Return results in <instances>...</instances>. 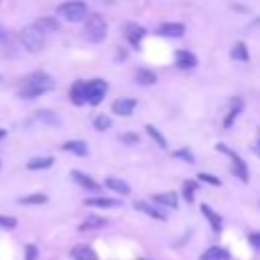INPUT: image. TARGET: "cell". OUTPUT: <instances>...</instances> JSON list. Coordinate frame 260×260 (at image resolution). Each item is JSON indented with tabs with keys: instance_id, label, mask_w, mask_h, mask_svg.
Here are the masks:
<instances>
[{
	"instance_id": "603a6c76",
	"label": "cell",
	"mask_w": 260,
	"mask_h": 260,
	"mask_svg": "<svg viewBox=\"0 0 260 260\" xmlns=\"http://www.w3.org/2000/svg\"><path fill=\"white\" fill-rule=\"evenodd\" d=\"M55 162L53 156H35L26 162V169L28 171H45V169H51Z\"/></svg>"
},
{
	"instance_id": "8992f818",
	"label": "cell",
	"mask_w": 260,
	"mask_h": 260,
	"mask_svg": "<svg viewBox=\"0 0 260 260\" xmlns=\"http://www.w3.org/2000/svg\"><path fill=\"white\" fill-rule=\"evenodd\" d=\"M217 150H219V152H223V154L232 160V173H234L240 181H244V183H246V181H248V167H246V162L240 158V154H236L232 148H228V146H225V144H221V142L217 144Z\"/></svg>"
},
{
	"instance_id": "5b68a950",
	"label": "cell",
	"mask_w": 260,
	"mask_h": 260,
	"mask_svg": "<svg viewBox=\"0 0 260 260\" xmlns=\"http://www.w3.org/2000/svg\"><path fill=\"white\" fill-rule=\"evenodd\" d=\"M106 91H108V83L104 79H89L85 81V104L89 106H98L104 102L106 98Z\"/></svg>"
},
{
	"instance_id": "5bb4252c",
	"label": "cell",
	"mask_w": 260,
	"mask_h": 260,
	"mask_svg": "<svg viewBox=\"0 0 260 260\" xmlns=\"http://www.w3.org/2000/svg\"><path fill=\"white\" fill-rule=\"evenodd\" d=\"M134 207H136L138 211H142V213L150 215V217H152V219H156V221H167V213H165L162 209H158V207L150 205V203H144V201H136V203H134Z\"/></svg>"
},
{
	"instance_id": "7a4b0ae2",
	"label": "cell",
	"mask_w": 260,
	"mask_h": 260,
	"mask_svg": "<svg viewBox=\"0 0 260 260\" xmlns=\"http://www.w3.org/2000/svg\"><path fill=\"white\" fill-rule=\"evenodd\" d=\"M106 37H108V24H106L104 16L98 12L87 14L83 20V39L98 45V43H104Z\"/></svg>"
},
{
	"instance_id": "7c38bea8",
	"label": "cell",
	"mask_w": 260,
	"mask_h": 260,
	"mask_svg": "<svg viewBox=\"0 0 260 260\" xmlns=\"http://www.w3.org/2000/svg\"><path fill=\"white\" fill-rule=\"evenodd\" d=\"M136 108V100L134 98H118L114 104H112V112L118 114V116H130Z\"/></svg>"
},
{
	"instance_id": "d590c367",
	"label": "cell",
	"mask_w": 260,
	"mask_h": 260,
	"mask_svg": "<svg viewBox=\"0 0 260 260\" xmlns=\"http://www.w3.org/2000/svg\"><path fill=\"white\" fill-rule=\"evenodd\" d=\"M175 156H177V158H185L187 162H193V156L189 154V150H177Z\"/></svg>"
},
{
	"instance_id": "8fae6325",
	"label": "cell",
	"mask_w": 260,
	"mask_h": 260,
	"mask_svg": "<svg viewBox=\"0 0 260 260\" xmlns=\"http://www.w3.org/2000/svg\"><path fill=\"white\" fill-rule=\"evenodd\" d=\"M71 179H73L79 187H83V189H87V191L100 193V189H102L98 181H93L89 175H85V173H81V171H71Z\"/></svg>"
},
{
	"instance_id": "836d02e7",
	"label": "cell",
	"mask_w": 260,
	"mask_h": 260,
	"mask_svg": "<svg viewBox=\"0 0 260 260\" xmlns=\"http://www.w3.org/2000/svg\"><path fill=\"white\" fill-rule=\"evenodd\" d=\"M199 179H201L203 183H209V185H215V187H219V185H221V181H219L217 177L207 175V173H199Z\"/></svg>"
},
{
	"instance_id": "ac0fdd59",
	"label": "cell",
	"mask_w": 260,
	"mask_h": 260,
	"mask_svg": "<svg viewBox=\"0 0 260 260\" xmlns=\"http://www.w3.org/2000/svg\"><path fill=\"white\" fill-rule=\"evenodd\" d=\"M152 201L158 203V205H165V207L175 209L177 203H179V197H177L175 191H165V193H156V195H152Z\"/></svg>"
},
{
	"instance_id": "ab89813d",
	"label": "cell",
	"mask_w": 260,
	"mask_h": 260,
	"mask_svg": "<svg viewBox=\"0 0 260 260\" xmlns=\"http://www.w3.org/2000/svg\"><path fill=\"white\" fill-rule=\"evenodd\" d=\"M256 152L260 154V140H258V144H256Z\"/></svg>"
},
{
	"instance_id": "f546056e",
	"label": "cell",
	"mask_w": 260,
	"mask_h": 260,
	"mask_svg": "<svg viewBox=\"0 0 260 260\" xmlns=\"http://www.w3.org/2000/svg\"><path fill=\"white\" fill-rule=\"evenodd\" d=\"M110 126H112V120H110L106 114H98V116L93 118V128H95L98 132H106Z\"/></svg>"
},
{
	"instance_id": "d6a6232c",
	"label": "cell",
	"mask_w": 260,
	"mask_h": 260,
	"mask_svg": "<svg viewBox=\"0 0 260 260\" xmlns=\"http://www.w3.org/2000/svg\"><path fill=\"white\" fill-rule=\"evenodd\" d=\"M37 256H39L37 246H35V244H28V246L24 248V260H37Z\"/></svg>"
},
{
	"instance_id": "4dcf8cb0",
	"label": "cell",
	"mask_w": 260,
	"mask_h": 260,
	"mask_svg": "<svg viewBox=\"0 0 260 260\" xmlns=\"http://www.w3.org/2000/svg\"><path fill=\"white\" fill-rule=\"evenodd\" d=\"M195 191H197V183H195V181H191V179H187V181L183 183V197H185V201H187V203H191V201H193Z\"/></svg>"
},
{
	"instance_id": "44dd1931",
	"label": "cell",
	"mask_w": 260,
	"mask_h": 260,
	"mask_svg": "<svg viewBox=\"0 0 260 260\" xmlns=\"http://www.w3.org/2000/svg\"><path fill=\"white\" fill-rule=\"evenodd\" d=\"M230 258H232L230 252L223 250V248H219V246H211V248H207L199 256V260H230Z\"/></svg>"
},
{
	"instance_id": "9c48e42d",
	"label": "cell",
	"mask_w": 260,
	"mask_h": 260,
	"mask_svg": "<svg viewBox=\"0 0 260 260\" xmlns=\"http://www.w3.org/2000/svg\"><path fill=\"white\" fill-rule=\"evenodd\" d=\"M156 32L162 37H169V39H177V37L185 35V24L183 22H162V24H158Z\"/></svg>"
},
{
	"instance_id": "60d3db41",
	"label": "cell",
	"mask_w": 260,
	"mask_h": 260,
	"mask_svg": "<svg viewBox=\"0 0 260 260\" xmlns=\"http://www.w3.org/2000/svg\"><path fill=\"white\" fill-rule=\"evenodd\" d=\"M0 2H2V0H0Z\"/></svg>"
},
{
	"instance_id": "ba28073f",
	"label": "cell",
	"mask_w": 260,
	"mask_h": 260,
	"mask_svg": "<svg viewBox=\"0 0 260 260\" xmlns=\"http://www.w3.org/2000/svg\"><path fill=\"white\" fill-rule=\"evenodd\" d=\"M32 26L39 30V32H43V35H51V32H57L59 30V20L55 18V16H39L35 22H32Z\"/></svg>"
},
{
	"instance_id": "1f68e13d",
	"label": "cell",
	"mask_w": 260,
	"mask_h": 260,
	"mask_svg": "<svg viewBox=\"0 0 260 260\" xmlns=\"http://www.w3.org/2000/svg\"><path fill=\"white\" fill-rule=\"evenodd\" d=\"M0 228L2 230H12V228H16V219L8 217V215H0Z\"/></svg>"
},
{
	"instance_id": "6da1fadb",
	"label": "cell",
	"mask_w": 260,
	"mask_h": 260,
	"mask_svg": "<svg viewBox=\"0 0 260 260\" xmlns=\"http://www.w3.org/2000/svg\"><path fill=\"white\" fill-rule=\"evenodd\" d=\"M55 87V81L49 73L45 71H32L30 75H26L18 87V98L20 100H35L41 98L43 93L51 91Z\"/></svg>"
},
{
	"instance_id": "d6986e66",
	"label": "cell",
	"mask_w": 260,
	"mask_h": 260,
	"mask_svg": "<svg viewBox=\"0 0 260 260\" xmlns=\"http://www.w3.org/2000/svg\"><path fill=\"white\" fill-rule=\"evenodd\" d=\"M83 203H85L87 207H106V209H108V207H120V205H122L118 199H112V197H100V195H98V197H87Z\"/></svg>"
},
{
	"instance_id": "4316f807",
	"label": "cell",
	"mask_w": 260,
	"mask_h": 260,
	"mask_svg": "<svg viewBox=\"0 0 260 260\" xmlns=\"http://www.w3.org/2000/svg\"><path fill=\"white\" fill-rule=\"evenodd\" d=\"M37 120L43 122V124H49V126H59L61 124L59 116L55 112H51V110H39L37 112Z\"/></svg>"
},
{
	"instance_id": "74e56055",
	"label": "cell",
	"mask_w": 260,
	"mask_h": 260,
	"mask_svg": "<svg viewBox=\"0 0 260 260\" xmlns=\"http://www.w3.org/2000/svg\"><path fill=\"white\" fill-rule=\"evenodd\" d=\"M6 134H8V132H6L4 128H0V140H4V138H6Z\"/></svg>"
},
{
	"instance_id": "3957f363",
	"label": "cell",
	"mask_w": 260,
	"mask_h": 260,
	"mask_svg": "<svg viewBox=\"0 0 260 260\" xmlns=\"http://www.w3.org/2000/svg\"><path fill=\"white\" fill-rule=\"evenodd\" d=\"M57 16L65 22H81L87 16V4L81 0H67L57 6Z\"/></svg>"
},
{
	"instance_id": "e575fe53",
	"label": "cell",
	"mask_w": 260,
	"mask_h": 260,
	"mask_svg": "<svg viewBox=\"0 0 260 260\" xmlns=\"http://www.w3.org/2000/svg\"><path fill=\"white\" fill-rule=\"evenodd\" d=\"M120 140L126 142V144H136V142H138V136H136V134H122Z\"/></svg>"
},
{
	"instance_id": "484cf974",
	"label": "cell",
	"mask_w": 260,
	"mask_h": 260,
	"mask_svg": "<svg viewBox=\"0 0 260 260\" xmlns=\"http://www.w3.org/2000/svg\"><path fill=\"white\" fill-rule=\"evenodd\" d=\"M136 81L140 85H152V83H156V73L150 71V69H146V67H140L136 71Z\"/></svg>"
},
{
	"instance_id": "2e32d148",
	"label": "cell",
	"mask_w": 260,
	"mask_h": 260,
	"mask_svg": "<svg viewBox=\"0 0 260 260\" xmlns=\"http://www.w3.org/2000/svg\"><path fill=\"white\" fill-rule=\"evenodd\" d=\"M201 213L207 217V221H209V225L213 228V232H221V228H223V221H221V217H219V213H215L207 203H201Z\"/></svg>"
},
{
	"instance_id": "8d00e7d4",
	"label": "cell",
	"mask_w": 260,
	"mask_h": 260,
	"mask_svg": "<svg viewBox=\"0 0 260 260\" xmlns=\"http://www.w3.org/2000/svg\"><path fill=\"white\" fill-rule=\"evenodd\" d=\"M250 244H252L256 250H260V234H250Z\"/></svg>"
},
{
	"instance_id": "f35d334b",
	"label": "cell",
	"mask_w": 260,
	"mask_h": 260,
	"mask_svg": "<svg viewBox=\"0 0 260 260\" xmlns=\"http://www.w3.org/2000/svg\"><path fill=\"white\" fill-rule=\"evenodd\" d=\"M100 2H102V4H114L116 0H100Z\"/></svg>"
},
{
	"instance_id": "30bf717a",
	"label": "cell",
	"mask_w": 260,
	"mask_h": 260,
	"mask_svg": "<svg viewBox=\"0 0 260 260\" xmlns=\"http://www.w3.org/2000/svg\"><path fill=\"white\" fill-rule=\"evenodd\" d=\"M175 63L181 69H193L197 65V57L189 49H179V51H175Z\"/></svg>"
},
{
	"instance_id": "277c9868",
	"label": "cell",
	"mask_w": 260,
	"mask_h": 260,
	"mask_svg": "<svg viewBox=\"0 0 260 260\" xmlns=\"http://www.w3.org/2000/svg\"><path fill=\"white\" fill-rule=\"evenodd\" d=\"M18 41L20 45L28 51V53H41L45 49V35L39 32L32 24L30 26H24L20 32H18Z\"/></svg>"
},
{
	"instance_id": "cb8c5ba5",
	"label": "cell",
	"mask_w": 260,
	"mask_h": 260,
	"mask_svg": "<svg viewBox=\"0 0 260 260\" xmlns=\"http://www.w3.org/2000/svg\"><path fill=\"white\" fill-rule=\"evenodd\" d=\"M71 258H73V260H98L93 248H89V246H85V244L75 246V248L71 250Z\"/></svg>"
},
{
	"instance_id": "4fadbf2b",
	"label": "cell",
	"mask_w": 260,
	"mask_h": 260,
	"mask_svg": "<svg viewBox=\"0 0 260 260\" xmlns=\"http://www.w3.org/2000/svg\"><path fill=\"white\" fill-rule=\"evenodd\" d=\"M69 100L75 106H83L85 104V81L83 79L73 81V85L69 87Z\"/></svg>"
},
{
	"instance_id": "83f0119b",
	"label": "cell",
	"mask_w": 260,
	"mask_h": 260,
	"mask_svg": "<svg viewBox=\"0 0 260 260\" xmlns=\"http://www.w3.org/2000/svg\"><path fill=\"white\" fill-rule=\"evenodd\" d=\"M144 130H146V134H148V136H150V138H152L160 148H167V138H165V136H162V134H160L152 124H146V126H144Z\"/></svg>"
},
{
	"instance_id": "52a82bcc",
	"label": "cell",
	"mask_w": 260,
	"mask_h": 260,
	"mask_svg": "<svg viewBox=\"0 0 260 260\" xmlns=\"http://www.w3.org/2000/svg\"><path fill=\"white\" fill-rule=\"evenodd\" d=\"M122 30H124L126 41H128L132 47H138V45H140V41H142V39H144V35H146V28H144V26H140V24H136V22H126Z\"/></svg>"
},
{
	"instance_id": "e0dca14e",
	"label": "cell",
	"mask_w": 260,
	"mask_h": 260,
	"mask_svg": "<svg viewBox=\"0 0 260 260\" xmlns=\"http://www.w3.org/2000/svg\"><path fill=\"white\" fill-rule=\"evenodd\" d=\"M242 110H244V102H242L240 98H234V100H232V108H230V112H228V116H225V120H223V128H225V130L234 126V122H236V118H238V114H240Z\"/></svg>"
},
{
	"instance_id": "7402d4cb",
	"label": "cell",
	"mask_w": 260,
	"mask_h": 260,
	"mask_svg": "<svg viewBox=\"0 0 260 260\" xmlns=\"http://www.w3.org/2000/svg\"><path fill=\"white\" fill-rule=\"evenodd\" d=\"M61 148H63L65 152L75 154V156H85V154H87V144H85L83 140H67V142H63Z\"/></svg>"
},
{
	"instance_id": "d4e9b609",
	"label": "cell",
	"mask_w": 260,
	"mask_h": 260,
	"mask_svg": "<svg viewBox=\"0 0 260 260\" xmlns=\"http://www.w3.org/2000/svg\"><path fill=\"white\" fill-rule=\"evenodd\" d=\"M20 205H43L49 201V197L45 193H30V195H22L16 199Z\"/></svg>"
},
{
	"instance_id": "ffe728a7",
	"label": "cell",
	"mask_w": 260,
	"mask_h": 260,
	"mask_svg": "<svg viewBox=\"0 0 260 260\" xmlns=\"http://www.w3.org/2000/svg\"><path fill=\"white\" fill-rule=\"evenodd\" d=\"M108 225V219L106 217H100V215H89L85 217L81 223H79V230L81 232H87V230H102Z\"/></svg>"
},
{
	"instance_id": "9a60e30c",
	"label": "cell",
	"mask_w": 260,
	"mask_h": 260,
	"mask_svg": "<svg viewBox=\"0 0 260 260\" xmlns=\"http://www.w3.org/2000/svg\"><path fill=\"white\" fill-rule=\"evenodd\" d=\"M104 185H106L110 191L118 193V195H130V185H128L124 179H118V177H108Z\"/></svg>"
},
{
	"instance_id": "f1b7e54d",
	"label": "cell",
	"mask_w": 260,
	"mask_h": 260,
	"mask_svg": "<svg viewBox=\"0 0 260 260\" xmlns=\"http://www.w3.org/2000/svg\"><path fill=\"white\" fill-rule=\"evenodd\" d=\"M230 55H232V59H236V61H248V59H250V57H248V49H246L244 43H236Z\"/></svg>"
}]
</instances>
